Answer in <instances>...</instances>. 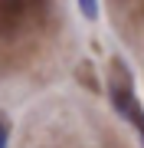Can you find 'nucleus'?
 <instances>
[{
	"instance_id": "obj_1",
	"label": "nucleus",
	"mask_w": 144,
	"mask_h": 148,
	"mask_svg": "<svg viewBox=\"0 0 144 148\" xmlns=\"http://www.w3.org/2000/svg\"><path fill=\"white\" fill-rule=\"evenodd\" d=\"M49 0H0V36L16 40L26 30H36L46 16Z\"/></svg>"
},
{
	"instance_id": "obj_2",
	"label": "nucleus",
	"mask_w": 144,
	"mask_h": 148,
	"mask_svg": "<svg viewBox=\"0 0 144 148\" xmlns=\"http://www.w3.org/2000/svg\"><path fill=\"white\" fill-rule=\"evenodd\" d=\"M79 7H82V13H85L89 20H95V16H98V7H95V0H79Z\"/></svg>"
},
{
	"instance_id": "obj_3",
	"label": "nucleus",
	"mask_w": 144,
	"mask_h": 148,
	"mask_svg": "<svg viewBox=\"0 0 144 148\" xmlns=\"http://www.w3.org/2000/svg\"><path fill=\"white\" fill-rule=\"evenodd\" d=\"M7 138H10V122L7 115H0V148H7Z\"/></svg>"
}]
</instances>
